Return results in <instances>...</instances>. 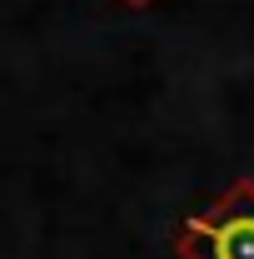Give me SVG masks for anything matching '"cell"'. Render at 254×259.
<instances>
[{
  "instance_id": "2",
  "label": "cell",
  "mask_w": 254,
  "mask_h": 259,
  "mask_svg": "<svg viewBox=\"0 0 254 259\" xmlns=\"http://www.w3.org/2000/svg\"><path fill=\"white\" fill-rule=\"evenodd\" d=\"M120 5H130V10H150L155 0H120Z\"/></svg>"
},
{
  "instance_id": "1",
  "label": "cell",
  "mask_w": 254,
  "mask_h": 259,
  "mask_svg": "<svg viewBox=\"0 0 254 259\" xmlns=\"http://www.w3.org/2000/svg\"><path fill=\"white\" fill-rule=\"evenodd\" d=\"M180 259H254V180H234L229 190L190 214L175 229Z\"/></svg>"
}]
</instances>
